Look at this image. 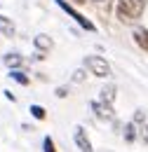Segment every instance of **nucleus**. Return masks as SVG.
Returning <instances> with one entry per match:
<instances>
[{"mask_svg": "<svg viewBox=\"0 0 148 152\" xmlns=\"http://www.w3.org/2000/svg\"><path fill=\"white\" fill-rule=\"evenodd\" d=\"M144 7H146V0H115L118 17L122 21H132L136 17H141Z\"/></svg>", "mask_w": 148, "mask_h": 152, "instance_id": "1", "label": "nucleus"}, {"mask_svg": "<svg viewBox=\"0 0 148 152\" xmlns=\"http://www.w3.org/2000/svg\"><path fill=\"white\" fill-rule=\"evenodd\" d=\"M85 66L90 68V73L96 77H108L111 75V66H108V61L101 56H87L85 58Z\"/></svg>", "mask_w": 148, "mask_h": 152, "instance_id": "2", "label": "nucleus"}, {"mask_svg": "<svg viewBox=\"0 0 148 152\" xmlns=\"http://www.w3.org/2000/svg\"><path fill=\"white\" fill-rule=\"evenodd\" d=\"M56 5H59V7H61V10H64V12H66V14H68V17H71L73 21H78V23H80V26H82L85 31H96L92 21L87 19V17H82V14L78 12V10H73V7H71V5L66 2V0H56Z\"/></svg>", "mask_w": 148, "mask_h": 152, "instance_id": "3", "label": "nucleus"}, {"mask_svg": "<svg viewBox=\"0 0 148 152\" xmlns=\"http://www.w3.org/2000/svg\"><path fill=\"white\" fill-rule=\"evenodd\" d=\"M92 110L99 119L104 122H113L115 119V113H113V103H104V101H92Z\"/></svg>", "mask_w": 148, "mask_h": 152, "instance_id": "4", "label": "nucleus"}, {"mask_svg": "<svg viewBox=\"0 0 148 152\" xmlns=\"http://www.w3.org/2000/svg\"><path fill=\"white\" fill-rule=\"evenodd\" d=\"M75 143H78V148L82 152H92V143H90V138H87L82 126H75Z\"/></svg>", "mask_w": 148, "mask_h": 152, "instance_id": "5", "label": "nucleus"}, {"mask_svg": "<svg viewBox=\"0 0 148 152\" xmlns=\"http://www.w3.org/2000/svg\"><path fill=\"white\" fill-rule=\"evenodd\" d=\"M33 45H36V49H40V52H50V49L54 47L52 38H50V35H45V33L36 35V38H33Z\"/></svg>", "mask_w": 148, "mask_h": 152, "instance_id": "6", "label": "nucleus"}, {"mask_svg": "<svg viewBox=\"0 0 148 152\" xmlns=\"http://www.w3.org/2000/svg\"><path fill=\"white\" fill-rule=\"evenodd\" d=\"M134 42H136L144 52H148V31L146 28H134Z\"/></svg>", "mask_w": 148, "mask_h": 152, "instance_id": "7", "label": "nucleus"}, {"mask_svg": "<svg viewBox=\"0 0 148 152\" xmlns=\"http://www.w3.org/2000/svg\"><path fill=\"white\" fill-rule=\"evenodd\" d=\"M0 35H5V38H12L14 35V23L7 19V17H0Z\"/></svg>", "mask_w": 148, "mask_h": 152, "instance_id": "8", "label": "nucleus"}, {"mask_svg": "<svg viewBox=\"0 0 148 152\" xmlns=\"http://www.w3.org/2000/svg\"><path fill=\"white\" fill-rule=\"evenodd\" d=\"M99 101L113 103V101H115V84H106V87L101 89V94H99Z\"/></svg>", "mask_w": 148, "mask_h": 152, "instance_id": "9", "label": "nucleus"}, {"mask_svg": "<svg viewBox=\"0 0 148 152\" xmlns=\"http://www.w3.org/2000/svg\"><path fill=\"white\" fill-rule=\"evenodd\" d=\"M5 63H7L10 68H19V66L24 63V58L19 56V54H5Z\"/></svg>", "mask_w": 148, "mask_h": 152, "instance_id": "10", "label": "nucleus"}, {"mask_svg": "<svg viewBox=\"0 0 148 152\" xmlns=\"http://www.w3.org/2000/svg\"><path fill=\"white\" fill-rule=\"evenodd\" d=\"M134 138H136V122H130V124L125 126V140H127V143H134Z\"/></svg>", "mask_w": 148, "mask_h": 152, "instance_id": "11", "label": "nucleus"}, {"mask_svg": "<svg viewBox=\"0 0 148 152\" xmlns=\"http://www.w3.org/2000/svg\"><path fill=\"white\" fill-rule=\"evenodd\" d=\"M10 77H12V80H17L19 84H28V77L24 75L21 70H12V73H10Z\"/></svg>", "mask_w": 148, "mask_h": 152, "instance_id": "12", "label": "nucleus"}, {"mask_svg": "<svg viewBox=\"0 0 148 152\" xmlns=\"http://www.w3.org/2000/svg\"><path fill=\"white\" fill-rule=\"evenodd\" d=\"M31 115L36 119H45V108L42 105H31Z\"/></svg>", "mask_w": 148, "mask_h": 152, "instance_id": "13", "label": "nucleus"}, {"mask_svg": "<svg viewBox=\"0 0 148 152\" xmlns=\"http://www.w3.org/2000/svg\"><path fill=\"white\" fill-rule=\"evenodd\" d=\"M42 152H56V148H54V140L47 136L45 140H42Z\"/></svg>", "mask_w": 148, "mask_h": 152, "instance_id": "14", "label": "nucleus"}, {"mask_svg": "<svg viewBox=\"0 0 148 152\" xmlns=\"http://www.w3.org/2000/svg\"><path fill=\"white\" fill-rule=\"evenodd\" d=\"M85 80V70H75L73 73V82H82Z\"/></svg>", "mask_w": 148, "mask_h": 152, "instance_id": "15", "label": "nucleus"}, {"mask_svg": "<svg viewBox=\"0 0 148 152\" xmlns=\"http://www.w3.org/2000/svg\"><path fill=\"white\" fill-rule=\"evenodd\" d=\"M141 140H144V143H148V124H144V126H141Z\"/></svg>", "mask_w": 148, "mask_h": 152, "instance_id": "16", "label": "nucleus"}, {"mask_svg": "<svg viewBox=\"0 0 148 152\" xmlns=\"http://www.w3.org/2000/svg\"><path fill=\"white\" fill-rule=\"evenodd\" d=\"M146 119V113L144 110H136V115H134V122H144Z\"/></svg>", "mask_w": 148, "mask_h": 152, "instance_id": "17", "label": "nucleus"}, {"mask_svg": "<svg viewBox=\"0 0 148 152\" xmlns=\"http://www.w3.org/2000/svg\"><path fill=\"white\" fill-rule=\"evenodd\" d=\"M66 94H68V89H66V87H59V89H56V96H59V98H64Z\"/></svg>", "mask_w": 148, "mask_h": 152, "instance_id": "18", "label": "nucleus"}, {"mask_svg": "<svg viewBox=\"0 0 148 152\" xmlns=\"http://www.w3.org/2000/svg\"><path fill=\"white\" fill-rule=\"evenodd\" d=\"M78 2H82V0H78Z\"/></svg>", "mask_w": 148, "mask_h": 152, "instance_id": "19", "label": "nucleus"}]
</instances>
